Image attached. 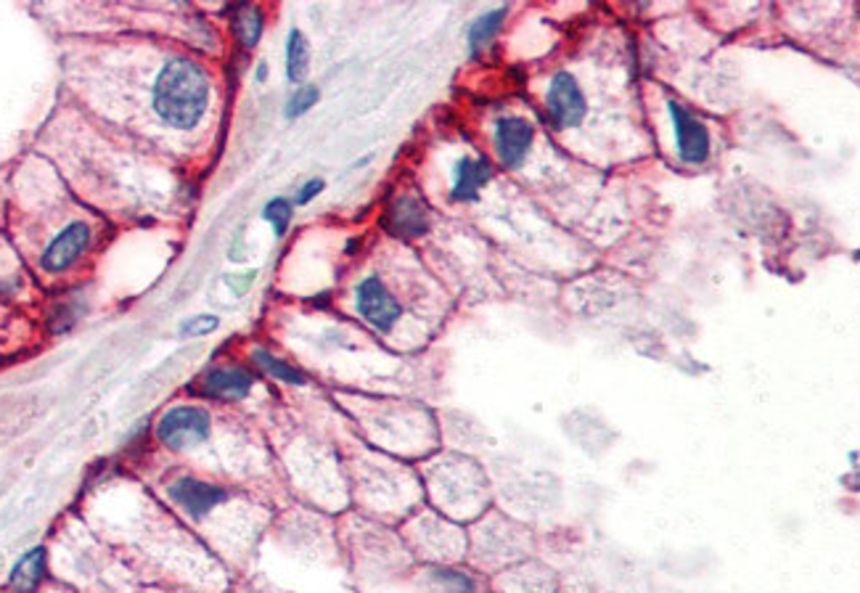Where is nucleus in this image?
I'll use <instances>...</instances> for the list:
<instances>
[{
    "label": "nucleus",
    "mask_w": 860,
    "mask_h": 593,
    "mask_svg": "<svg viewBox=\"0 0 860 593\" xmlns=\"http://www.w3.org/2000/svg\"><path fill=\"white\" fill-rule=\"evenodd\" d=\"M157 437L172 451L191 448V445L205 443L209 437V414L205 408H194V406H180V408L167 411L157 427Z\"/></svg>",
    "instance_id": "nucleus-2"
},
{
    "label": "nucleus",
    "mask_w": 860,
    "mask_h": 593,
    "mask_svg": "<svg viewBox=\"0 0 860 593\" xmlns=\"http://www.w3.org/2000/svg\"><path fill=\"white\" fill-rule=\"evenodd\" d=\"M218 329V318L215 316H197L188 318L184 326H180V337H201V334H209Z\"/></svg>",
    "instance_id": "nucleus-19"
},
{
    "label": "nucleus",
    "mask_w": 860,
    "mask_h": 593,
    "mask_svg": "<svg viewBox=\"0 0 860 593\" xmlns=\"http://www.w3.org/2000/svg\"><path fill=\"white\" fill-rule=\"evenodd\" d=\"M533 125L522 120V117H503V120H498V125H495V151H498L503 167H508V170L522 167L530 149H533Z\"/></svg>",
    "instance_id": "nucleus-6"
},
{
    "label": "nucleus",
    "mask_w": 860,
    "mask_h": 593,
    "mask_svg": "<svg viewBox=\"0 0 860 593\" xmlns=\"http://www.w3.org/2000/svg\"><path fill=\"white\" fill-rule=\"evenodd\" d=\"M545 103H548V115L558 130L580 128L585 115H589V103H585L583 90H580L577 80L572 78L570 72H558L556 78L551 80Z\"/></svg>",
    "instance_id": "nucleus-3"
},
{
    "label": "nucleus",
    "mask_w": 860,
    "mask_h": 593,
    "mask_svg": "<svg viewBox=\"0 0 860 593\" xmlns=\"http://www.w3.org/2000/svg\"><path fill=\"white\" fill-rule=\"evenodd\" d=\"M318 99H320V93H318L316 86L299 88L297 93L289 99V103H286V117H289V120H295V117H303L305 111H310L313 107H316Z\"/></svg>",
    "instance_id": "nucleus-18"
},
{
    "label": "nucleus",
    "mask_w": 860,
    "mask_h": 593,
    "mask_svg": "<svg viewBox=\"0 0 860 593\" xmlns=\"http://www.w3.org/2000/svg\"><path fill=\"white\" fill-rule=\"evenodd\" d=\"M46 575V548H32L13 564L9 589L13 593H34Z\"/></svg>",
    "instance_id": "nucleus-12"
},
{
    "label": "nucleus",
    "mask_w": 860,
    "mask_h": 593,
    "mask_svg": "<svg viewBox=\"0 0 860 593\" xmlns=\"http://www.w3.org/2000/svg\"><path fill=\"white\" fill-rule=\"evenodd\" d=\"M437 581H443L445 585H451L453 593H474V581L472 577L461 575V572L453 570H435Z\"/></svg>",
    "instance_id": "nucleus-20"
},
{
    "label": "nucleus",
    "mask_w": 860,
    "mask_h": 593,
    "mask_svg": "<svg viewBox=\"0 0 860 593\" xmlns=\"http://www.w3.org/2000/svg\"><path fill=\"white\" fill-rule=\"evenodd\" d=\"M88 244H90V228L86 223H72V226H67L65 231L48 244L43 260L40 263H43L48 274H61V270H67L77 257L86 253Z\"/></svg>",
    "instance_id": "nucleus-7"
},
{
    "label": "nucleus",
    "mask_w": 860,
    "mask_h": 593,
    "mask_svg": "<svg viewBox=\"0 0 860 593\" xmlns=\"http://www.w3.org/2000/svg\"><path fill=\"white\" fill-rule=\"evenodd\" d=\"M324 186H326L324 180H320V178H313L310 184H305L303 188H299V194H297V205H307V201H310V199H316L318 194L324 191Z\"/></svg>",
    "instance_id": "nucleus-21"
},
{
    "label": "nucleus",
    "mask_w": 860,
    "mask_h": 593,
    "mask_svg": "<svg viewBox=\"0 0 860 593\" xmlns=\"http://www.w3.org/2000/svg\"><path fill=\"white\" fill-rule=\"evenodd\" d=\"M255 360L260 363V368H265V372H268L270 376H276V379L286 382V385H305V382H307L303 372H297L295 366H289V363L281 360V358H276V355H270V353H265V350H257L255 353Z\"/></svg>",
    "instance_id": "nucleus-16"
},
{
    "label": "nucleus",
    "mask_w": 860,
    "mask_h": 593,
    "mask_svg": "<svg viewBox=\"0 0 860 593\" xmlns=\"http://www.w3.org/2000/svg\"><path fill=\"white\" fill-rule=\"evenodd\" d=\"M209 80L205 69L188 59H172L154 86V107L172 128H194L205 117Z\"/></svg>",
    "instance_id": "nucleus-1"
},
{
    "label": "nucleus",
    "mask_w": 860,
    "mask_h": 593,
    "mask_svg": "<svg viewBox=\"0 0 860 593\" xmlns=\"http://www.w3.org/2000/svg\"><path fill=\"white\" fill-rule=\"evenodd\" d=\"M503 17H506V9H495L468 27V48H472V53H477L480 48H485L498 34Z\"/></svg>",
    "instance_id": "nucleus-14"
},
{
    "label": "nucleus",
    "mask_w": 860,
    "mask_h": 593,
    "mask_svg": "<svg viewBox=\"0 0 860 593\" xmlns=\"http://www.w3.org/2000/svg\"><path fill=\"white\" fill-rule=\"evenodd\" d=\"M487 180H491V165L485 159L464 157L453 170V199L474 201Z\"/></svg>",
    "instance_id": "nucleus-10"
},
{
    "label": "nucleus",
    "mask_w": 860,
    "mask_h": 593,
    "mask_svg": "<svg viewBox=\"0 0 860 593\" xmlns=\"http://www.w3.org/2000/svg\"><path fill=\"white\" fill-rule=\"evenodd\" d=\"M670 117H673L678 157L686 165H704L710 157V130L699 122L683 103L670 101Z\"/></svg>",
    "instance_id": "nucleus-4"
},
{
    "label": "nucleus",
    "mask_w": 860,
    "mask_h": 593,
    "mask_svg": "<svg viewBox=\"0 0 860 593\" xmlns=\"http://www.w3.org/2000/svg\"><path fill=\"white\" fill-rule=\"evenodd\" d=\"M234 32L244 48H255L263 34V13L255 6H241L234 19Z\"/></svg>",
    "instance_id": "nucleus-15"
},
{
    "label": "nucleus",
    "mask_w": 860,
    "mask_h": 593,
    "mask_svg": "<svg viewBox=\"0 0 860 593\" xmlns=\"http://www.w3.org/2000/svg\"><path fill=\"white\" fill-rule=\"evenodd\" d=\"M307 65H310V48H307L305 34L291 30L289 38H286V78L291 82H303Z\"/></svg>",
    "instance_id": "nucleus-13"
},
{
    "label": "nucleus",
    "mask_w": 860,
    "mask_h": 593,
    "mask_svg": "<svg viewBox=\"0 0 860 593\" xmlns=\"http://www.w3.org/2000/svg\"><path fill=\"white\" fill-rule=\"evenodd\" d=\"M384 228L393 236H403V239H416L424 236L429 228V215L426 207L414 197H397L389 205L387 215H384Z\"/></svg>",
    "instance_id": "nucleus-8"
},
{
    "label": "nucleus",
    "mask_w": 860,
    "mask_h": 593,
    "mask_svg": "<svg viewBox=\"0 0 860 593\" xmlns=\"http://www.w3.org/2000/svg\"><path fill=\"white\" fill-rule=\"evenodd\" d=\"M355 305H358L360 316L368 320L370 326H376L379 332H389L401 318V305L397 299L389 295V289L384 286L379 278H366L360 281L358 291H355Z\"/></svg>",
    "instance_id": "nucleus-5"
},
{
    "label": "nucleus",
    "mask_w": 860,
    "mask_h": 593,
    "mask_svg": "<svg viewBox=\"0 0 860 593\" xmlns=\"http://www.w3.org/2000/svg\"><path fill=\"white\" fill-rule=\"evenodd\" d=\"M291 215H295V207H291V201L284 199V197L268 201V205H265V209H263V218L270 223L276 236L286 234V228H289V223H291Z\"/></svg>",
    "instance_id": "nucleus-17"
},
{
    "label": "nucleus",
    "mask_w": 860,
    "mask_h": 593,
    "mask_svg": "<svg viewBox=\"0 0 860 593\" xmlns=\"http://www.w3.org/2000/svg\"><path fill=\"white\" fill-rule=\"evenodd\" d=\"M251 385L255 379L244 368H215L212 374H207L205 393L220 401H241L249 395Z\"/></svg>",
    "instance_id": "nucleus-11"
},
{
    "label": "nucleus",
    "mask_w": 860,
    "mask_h": 593,
    "mask_svg": "<svg viewBox=\"0 0 860 593\" xmlns=\"http://www.w3.org/2000/svg\"><path fill=\"white\" fill-rule=\"evenodd\" d=\"M170 498L191 516H205L228 498L223 487L199 483V480H178L170 485Z\"/></svg>",
    "instance_id": "nucleus-9"
}]
</instances>
